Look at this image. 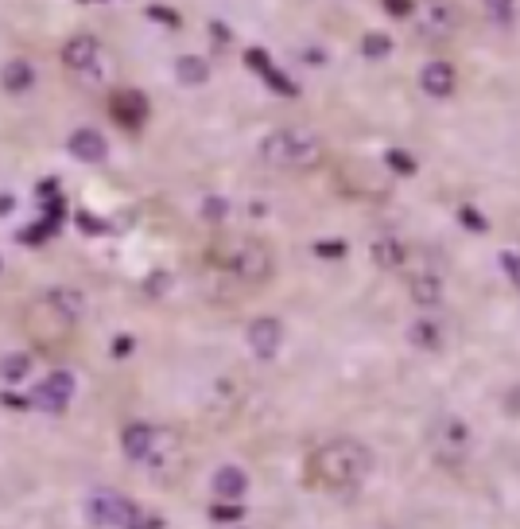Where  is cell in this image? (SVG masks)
Instances as JSON below:
<instances>
[{
	"label": "cell",
	"instance_id": "obj_1",
	"mask_svg": "<svg viewBox=\"0 0 520 529\" xmlns=\"http://www.w3.org/2000/svg\"><path fill=\"white\" fill-rule=\"evenodd\" d=\"M373 472V452L369 444L353 440V436H338L318 444L307 460V483L311 487H326V490H350L358 487L365 475Z\"/></svg>",
	"mask_w": 520,
	"mask_h": 529
},
{
	"label": "cell",
	"instance_id": "obj_2",
	"mask_svg": "<svg viewBox=\"0 0 520 529\" xmlns=\"http://www.w3.org/2000/svg\"><path fill=\"white\" fill-rule=\"evenodd\" d=\"M82 308H86V300H82L78 288L47 292V296H39L28 308V335L43 350H55L58 343H66V339L74 335V323H78Z\"/></svg>",
	"mask_w": 520,
	"mask_h": 529
},
{
	"label": "cell",
	"instance_id": "obj_3",
	"mask_svg": "<svg viewBox=\"0 0 520 529\" xmlns=\"http://www.w3.org/2000/svg\"><path fill=\"white\" fill-rule=\"evenodd\" d=\"M260 156L264 163H276V168H291V172H311L326 160V145L323 137L311 133V128H276L260 140Z\"/></svg>",
	"mask_w": 520,
	"mask_h": 529
},
{
	"label": "cell",
	"instance_id": "obj_4",
	"mask_svg": "<svg viewBox=\"0 0 520 529\" xmlns=\"http://www.w3.org/2000/svg\"><path fill=\"white\" fill-rule=\"evenodd\" d=\"M470 448H474V432H470L466 417L458 413H443L431 420V455L435 463L443 467H463L470 460Z\"/></svg>",
	"mask_w": 520,
	"mask_h": 529
},
{
	"label": "cell",
	"instance_id": "obj_5",
	"mask_svg": "<svg viewBox=\"0 0 520 529\" xmlns=\"http://www.w3.org/2000/svg\"><path fill=\"white\" fill-rule=\"evenodd\" d=\"M221 269H230L233 277L241 280V285H264V280L272 277V269H276V261H272V250L260 238H241L233 242L226 253H218Z\"/></svg>",
	"mask_w": 520,
	"mask_h": 529
},
{
	"label": "cell",
	"instance_id": "obj_6",
	"mask_svg": "<svg viewBox=\"0 0 520 529\" xmlns=\"http://www.w3.org/2000/svg\"><path fill=\"white\" fill-rule=\"evenodd\" d=\"M404 277H408V292L420 308H435L443 304V265L431 261V253L416 245L408 250V261H404Z\"/></svg>",
	"mask_w": 520,
	"mask_h": 529
},
{
	"label": "cell",
	"instance_id": "obj_7",
	"mask_svg": "<svg viewBox=\"0 0 520 529\" xmlns=\"http://www.w3.org/2000/svg\"><path fill=\"white\" fill-rule=\"evenodd\" d=\"M140 510L128 495H117V490H93L86 498V518L93 525H105V529H133V522L140 518Z\"/></svg>",
	"mask_w": 520,
	"mask_h": 529
},
{
	"label": "cell",
	"instance_id": "obj_8",
	"mask_svg": "<svg viewBox=\"0 0 520 529\" xmlns=\"http://www.w3.org/2000/svg\"><path fill=\"white\" fill-rule=\"evenodd\" d=\"M74 390H78V378H74V374H70V370H51V374H47V378L28 393V401H31V409H39V413L58 417L70 401H74Z\"/></svg>",
	"mask_w": 520,
	"mask_h": 529
},
{
	"label": "cell",
	"instance_id": "obj_9",
	"mask_svg": "<svg viewBox=\"0 0 520 529\" xmlns=\"http://www.w3.org/2000/svg\"><path fill=\"white\" fill-rule=\"evenodd\" d=\"M109 117L125 128V133H140V128L148 125V117H152L148 93H144V90H133V86L113 90V98H109Z\"/></svg>",
	"mask_w": 520,
	"mask_h": 529
},
{
	"label": "cell",
	"instance_id": "obj_10",
	"mask_svg": "<svg viewBox=\"0 0 520 529\" xmlns=\"http://www.w3.org/2000/svg\"><path fill=\"white\" fill-rule=\"evenodd\" d=\"M160 440H163V432L156 425H148V420H128V425L121 428V452L133 463H156L163 455Z\"/></svg>",
	"mask_w": 520,
	"mask_h": 529
},
{
	"label": "cell",
	"instance_id": "obj_11",
	"mask_svg": "<svg viewBox=\"0 0 520 529\" xmlns=\"http://www.w3.org/2000/svg\"><path fill=\"white\" fill-rule=\"evenodd\" d=\"M245 339H249V350H253L260 362H272V358L280 355V347H283V323L272 320V315H260V320L249 323Z\"/></svg>",
	"mask_w": 520,
	"mask_h": 529
},
{
	"label": "cell",
	"instance_id": "obj_12",
	"mask_svg": "<svg viewBox=\"0 0 520 529\" xmlns=\"http://www.w3.org/2000/svg\"><path fill=\"white\" fill-rule=\"evenodd\" d=\"M420 90L428 93V98H435V101L451 98V93L458 90V70H455V63H446V58H431V63H423V70H420Z\"/></svg>",
	"mask_w": 520,
	"mask_h": 529
},
{
	"label": "cell",
	"instance_id": "obj_13",
	"mask_svg": "<svg viewBox=\"0 0 520 529\" xmlns=\"http://www.w3.org/2000/svg\"><path fill=\"white\" fill-rule=\"evenodd\" d=\"M458 23H463V12H458L455 4H431L428 12L420 16V40H451V35L458 31Z\"/></svg>",
	"mask_w": 520,
	"mask_h": 529
},
{
	"label": "cell",
	"instance_id": "obj_14",
	"mask_svg": "<svg viewBox=\"0 0 520 529\" xmlns=\"http://www.w3.org/2000/svg\"><path fill=\"white\" fill-rule=\"evenodd\" d=\"M66 152L78 163H105L109 160V140H105L98 128H74L66 140Z\"/></svg>",
	"mask_w": 520,
	"mask_h": 529
},
{
	"label": "cell",
	"instance_id": "obj_15",
	"mask_svg": "<svg viewBox=\"0 0 520 529\" xmlns=\"http://www.w3.org/2000/svg\"><path fill=\"white\" fill-rule=\"evenodd\" d=\"M98 58H101V47L93 35H74V40H66L63 47V66L66 70H82V75H98Z\"/></svg>",
	"mask_w": 520,
	"mask_h": 529
},
{
	"label": "cell",
	"instance_id": "obj_16",
	"mask_svg": "<svg viewBox=\"0 0 520 529\" xmlns=\"http://www.w3.org/2000/svg\"><path fill=\"white\" fill-rule=\"evenodd\" d=\"M377 269L385 273H404V261H408V245L396 238V234H377L373 245H369Z\"/></svg>",
	"mask_w": 520,
	"mask_h": 529
},
{
	"label": "cell",
	"instance_id": "obj_17",
	"mask_svg": "<svg viewBox=\"0 0 520 529\" xmlns=\"http://www.w3.org/2000/svg\"><path fill=\"white\" fill-rule=\"evenodd\" d=\"M210 487H214L218 502H241L245 495H249V475H245L241 467H218L214 479H210Z\"/></svg>",
	"mask_w": 520,
	"mask_h": 529
},
{
	"label": "cell",
	"instance_id": "obj_18",
	"mask_svg": "<svg viewBox=\"0 0 520 529\" xmlns=\"http://www.w3.org/2000/svg\"><path fill=\"white\" fill-rule=\"evenodd\" d=\"M408 343L416 350H443V323L423 315V320H412L408 323Z\"/></svg>",
	"mask_w": 520,
	"mask_h": 529
},
{
	"label": "cell",
	"instance_id": "obj_19",
	"mask_svg": "<svg viewBox=\"0 0 520 529\" xmlns=\"http://www.w3.org/2000/svg\"><path fill=\"white\" fill-rule=\"evenodd\" d=\"M0 86H4L8 93H23L35 86V66L28 63V58H8L4 66H0Z\"/></svg>",
	"mask_w": 520,
	"mask_h": 529
},
{
	"label": "cell",
	"instance_id": "obj_20",
	"mask_svg": "<svg viewBox=\"0 0 520 529\" xmlns=\"http://www.w3.org/2000/svg\"><path fill=\"white\" fill-rule=\"evenodd\" d=\"M175 78L183 82V86H206L210 78V63L198 55H179L175 58Z\"/></svg>",
	"mask_w": 520,
	"mask_h": 529
},
{
	"label": "cell",
	"instance_id": "obj_21",
	"mask_svg": "<svg viewBox=\"0 0 520 529\" xmlns=\"http://www.w3.org/2000/svg\"><path fill=\"white\" fill-rule=\"evenodd\" d=\"M35 366V358L28 355V350H12V355L0 358V382H8V385H20V382H28V374Z\"/></svg>",
	"mask_w": 520,
	"mask_h": 529
},
{
	"label": "cell",
	"instance_id": "obj_22",
	"mask_svg": "<svg viewBox=\"0 0 520 529\" xmlns=\"http://www.w3.org/2000/svg\"><path fill=\"white\" fill-rule=\"evenodd\" d=\"M260 78H264V86H268L272 93H280V98H299V93H303V90H299V82H291L280 66H268Z\"/></svg>",
	"mask_w": 520,
	"mask_h": 529
},
{
	"label": "cell",
	"instance_id": "obj_23",
	"mask_svg": "<svg viewBox=\"0 0 520 529\" xmlns=\"http://www.w3.org/2000/svg\"><path fill=\"white\" fill-rule=\"evenodd\" d=\"M58 234V226L51 218H39V222H31V226H23V230H16V242L20 245H43L47 238H55Z\"/></svg>",
	"mask_w": 520,
	"mask_h": 529
},
{
	"label": "cell",
	"instance_id": "obj_24",
	"mask_svg": "<svg viewBox=\"0 0 520 529\" xmlns=\"http://www.w3.org/2000/svg\"><path fill=\"white\" fill-rule=\"evenodd\" d=\"M385 163H388V172H393V175H404V180H412V175L420 172L416 156H412V152H404V148H388V152H385Z\"/></svg>",
	"mask_w": 520,
	"mask_h": 529
},
{
	"label": "cell",
	"instance_id": "obj_25",
	"mask_svg": "<svg viewBox=\"0 0 520 529\" xmlns=\"http://www.w3.org/2000/svg\"><path fill=\"white\" fill-rule=\"evenodd\" d=\"M171 285H175V277L168 273V269H152V273L144 277V296H152V300H163L171 292Z\"/></svg>",
	"mask_w": 520,
	"mask_h": 529
},
{
	"label": "cell",
	"instance_id": "obj_26",
	"mask_svg": "<svg viewBox=\"0 0 520 529\" xmlns=\"http://www.w3.org/2000/svg\"><path fill=\"white\" fill-rule=\"evenodd\" d=\"M361 55H365V58H385V55H393V40H388L385 31L361 35Z\"/></svg>",
	"mask_w": 520,
	"mask_h": 529
},
{
	"label": "cell",
	"instance_id": "obj_27",
	"mask_svg": "<svg viewBox=\"0 0 520 529\" xmlns=\"http://www.w3.org/2000/svg\"><path fill=\"white\" fill-rule=\"evenodd\" d=\"M74 226H78L82 234H90V238H105V234H113L109 222L98 218V215H90V210H78V215H74Z\"/></svg>",
	"mask_w": 520,
	"mask_h": 529
},
{
	"label": "cell",
	"instance_id": "obj_28",
	"mask_svg": "<svg viewBox=\"0 0 520 529\" xmlns=\"http://www.w3.org/2000/svg\"><path fill=\"white\" fill-rule=\"evenodd\" d=\"M486 20L509 28V23L516 20V4H509V0H490V4H486Z\"/></svg>",
	"mask_w": 520,
	"mask_h": 529
},
{
	"label": "cell",
	"instance_id": "obj_29",
	"mask_svg": "<svg viewBox=\"0 0 520 529\" xmlns=\"http://www.w3.org/2000/svg\"><path fill=\"white\" fill-rule=\"evenodd\" d=\"M144 16H148L152 23H163V28H179V23H183L179 12L168 8V4H148V8H144Z\"/></svg>",
	"mask_w": 520,
	"mask_h": 529
},
{
	"label": "cell",
	"instance_id": "obj_30",
	"mask_svg": "<svg viewBox=\"0 0 520 529\" xmlns=\"http://www.w3.org/2000/svg\"><path fill=\"white\" fill-rule=\"evenodd\" d=\"M210 518H214V522H241L245 507H241V502H214V507H210Z\"/></svg>",
	"mask_w": 520,
	"mask_h": 529
},
{
	"label": "cell",
	"instance_id": "obj_31",
	"mask_svg": "<svg viewBox=\"0 0 520 529\" xmlns=\"http://www.w3.org/2000/svg\"><path fill=\"white\" fill-rule=\"evenodd\" d=\"M346 250L350 245L346 242H315V257H323V261H342V257H346Z\"/></svg>",
	"mask_w": 520,
	"mask_h": 529
},
{
	"label": "cell",
	"instance_id": "obj_32",
	"mask_svg": "<svg viewBox=\"0 0 520 529\" xmlns=\"http://www.w3.org/2000/svg\"><path fill=\"white\" fill-rule=\"evenodd\" d=\"M458 222H463V226H470L474 234H486V230H490V222L481 218V215H478V210L470 207V203H463V207H458Z\"/></svg>",
	"mask_w": 520,
	"mask_h": 529
},
{
	"label": "cell",
	"instance_id": "obj_33",
	"mask_svg": "<svg viewBox=\"0 0 520 529\" xmlns=\"http://www.w3.org/2000/svg\"><path fill=\"white\" fill-rule=\"evenodd\" d=\"M226 215H230V203H226L221 195H210L206 203H203V218H206V222H221Z\"/></svg>",
	"mask_w": 520,
	"mask_h": 529
},
{
	"label": "cell",
	"instance_id": "obj_34",
	"mask_svg": "<svg viewBox=\"0 0 520 529\" xmlns=\"http://www.w3.org/2000/svg\"><path fill=\"white\" fill-rule=\"evenodd\" d=\"M43 218H51L58 230H63V222H66V198L63 195H55V198H47L43 203Z\"/></svg>",
	"mask_w": 520,
	"mask_h": 529
},
{
	"label": "cell",
	"instance_id": "obj_35",
	"mask_svg": "<svg viewBox=\"0 0 520 529\" xmlns=\"http://www.w3.org/2000/svg\"><path fill=\"white\" fill-rule=\"evenodd\" d=\"M501 269H505V277L513 280V288L520 292V253L516 250H505L501 253Z\"/></svg>",
	"mask_w": 520,
	"mask_h": 529
},
{
	"label": "cell",
	"instance_id": "obj_36",
	"mask_svg": "<svg viewBox=\"0 0 520 529\" xmlns=\"http://www.w3.org/2000/svg\"><path fill=\"white\" fill-rule=\"evenodd\" d=\"M245 66L256 70V75H264V70L272 66V58H268L264 47H249V51H245Z\"/></svg>",
	"mask_w": 520,
	"mask_h": 529
},
{
	"label": "cell",
	"instance_id": "obj_37",
	"mask_svg": "<svg viewBox=\"0 0 520 529\" xmlns=\"http://www.w3.org/2000/svg\"><path fill=\"white\" fill-rule=\"evenodd\" d=\"M381 8L388 12V16H396V20H408L412 12H416V4H412V0H385Z\"/></svg>",
	"mask_w": 520,
	"mask_h": 529
},
{
	"label": "cell",
	"instance_id": "obj_38",
	"mask_svg": "<svg viewBox=\"0 0 520 529\" xmlns=\"http://www.w3.org/2000/svg\"><path fill=\"white\" fill-rule=\"evenodd\" d=\"M136 350V339L133 335H117L113 339V358H128Z\"/></svg>",
	"mask_w": 520,
	"mask_h": 529
},
{
	"label": "cell",
	"instance_id": "obj_39",
	"mask_svg": "<svg viewBox=\"0 0 520 529\" xmlns=\"http://www.w3.org/2000/svg\"><path fill=\"white\" fill-rule=\"evenodd\" d=\"M133 529H163V518L160 514H152V510H140V518L133 522Z\"/></svg>",
	"mask_w": 520,
	"mask_h": 529
},
{
	"label": "cell",
	"instance_id": "obj_40",
	"mask_svg": "<svg viewBox=\"0 0 520 529\" xmlns=\"http://www.w3.org/2000/svg\"><path fill=\"white\" fill-rule=\"evenodd\" d=\"M35 195H39L43 203H47V198H55V195H63V191H58V180L51 175V180H39V187H35Z\"/></svg>",
	"mask_w": 520,
	"mask_h": 529
},
{
	"label": "cell",
	"instance_id": "obj_41",
	"mask_svg": "<svg viewBox=\"0 0 520 529\" xmlns=\"http://www.w3.org/2000/svg\"><path fill=\"white\" fill-rule=\"evenodd\" d=\"M0 405H8V409H31L28 397H16V393H0Z\"/></svg>",
	"mask_w": 520,
	"mask_h": 529
},
{
	"label": "cell",
	"instance_id": "obj_42",
	"mask_svg": "<svg viewBox=\"0 0 520 529\" xmlns=\"http://www.w3.org/2000/svg\"><path fill=\"white\" fill-rule=\"evenodd\" d=\"M210 40H218V43H230V28H226V23H210Z\"/></svg>",
	"mask_w": 520,
	"mask_h": 529
},
{
	"label": "cell",
	"instance_id": "obj_43",
	"mask_svg": "<svg viewBox=\"0 0 520 529\" xmlns=\"http://www.w3.org/2000/svg\"><path fill=\"white\" fill-rule=\"evenodd\" d=\"M12 210H16V198H12V195H0V218L12 215Z\"/></svg>",
	"mask_w": 520,
	"mask_h": 529
}]
</instances>
